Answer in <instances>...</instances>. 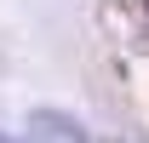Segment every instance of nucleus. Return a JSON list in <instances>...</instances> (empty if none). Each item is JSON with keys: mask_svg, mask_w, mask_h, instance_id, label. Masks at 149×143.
Listing matches in <instances>:
<instances>
[{"mask_svg": "<svg viewBox=\"0 0 149 143\" xmlns=\"http://www.w3.org/2000/svg\"><path fill=\"white\" fill-rule=\"evenodd\" d=\"M23 143H86V126L63 109H35L23 126Z\"/></svg>", "mask_w": 149, "mask_h": 143, "instance_id": "f257e3e1", "label": "nucleus"}, {"mask_svg": "<svg viewBox=\"0 0 149 143\" xmlns=\"http://www.w3.org/2000/svg\"><path fill=\"white\" fill-rule=\"evenodd\" d=\"M0 143H12V137H6V132H0Z\"/></svg>", "mask_w": 149, "mask_h": 143, "instance_id": "f03ea898", "label": "nucleus"}]
</instances>
